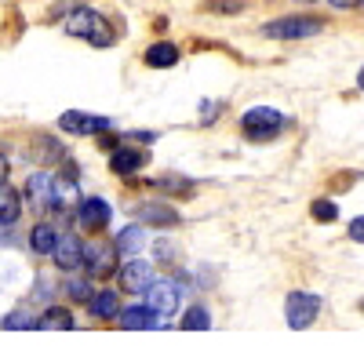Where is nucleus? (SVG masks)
Returning <instances> with one entry per match:
<instances>
[{
  "instance_id": "22",
  "label": "nucleus",
  "mask_w": 364,
  "mask_h": 353,
  "mask_svg": "<svg viewBox=\"0 0 364 353\" xmlns=\"http://www.w3.org/2000/svg\"><path fill=\"white\" fill-rule=\"evenodd\" d=\"M41 328L44 332H70L73 328V313L66 306H48L41 313Z\"/></svg>"
},
{
  "instance_id": "19",
  "label": "nucleus",
  "mask_w": 364,
  "mask_h": 353,
  "mask_svg": "<svg viewBox=\"0 0 364 353\" xmlns=\"http://www.w3.org/2000/svg\"><path fill=\"white\" fill-rule=\"evenodd\" d=\"M18 215H22V197L8 183H0V226H15Z\"/></svg>"
},
{
  "instance_id": "24",
  "label": "nucleus",
  "mask_w": 364,
  "mask_h": 353,
  "mask_svg": "<svg viewBox=\"0 0 364 353\" xmlns=\"http://www.w3.org/2000/svg\"><path fill=\"white\" fill-rule=\"evenodd\" d=\"M8 332H18V328H41V317L37 313H29V310H15V313H8L4 320H0Z\"/></svg>"
},
{
  "instance_id": "9",
  "label": "nucleus",
  "mask_w": 364,
  "mask_h": 353,
  "mask_svg": "<svg viewBox=\"0 0 364 353\" xmlns=\"http://www.w3.org/2000/svg\"><path fill=\"white\" fill-rule=\"evenodd\" d=\"M51 262H55L63 273L80 270V266H84V241L77 237V233H63V237H58V244H55V251H51Z\"/></svg>"
},
{
  "instance_id": "8",
  "label": "nucleus",
  "mask_w": 364,
  "mask_h": 353,
  "mask_svg": "<svg viewBox=\"0 0 364 353\" xmlns=\"http://www.w3.org/2000/svg\"><path fill=\"white\" fill-rule=\"evenodd\" d=\"M58 128H63L66 135H102L113 128L109 116H91V113H80V109H66L63 116H58Z\"/></svg>"
},
{
  "instance_id": "33",
  "label": "nucleus",
  "mask_w": 364,
  "mask_h": 353,
  "mask_svg": "<svg viewBox=\"0 0 364 353\" xmlns=\"http://www.w3.org/2000/svg\"><path fill=\"white\" fill-rule=\"evenodd\" d=\"M357 87H360V92H364V66L357 70Z\"/></svg>"
},
{
  "instance_id": "18",
  "label": "nucleus",
  "mask_w": 364,
  "mask_h": 353,
  "mask_svg": "<svg viewBox=\"0 0 364 353\" xmlns=\"http://www.w3.org/2000/svg\"><path fill=\"white\" fill-rule=\"evenodd\" d=\"M117 251L120 255H139L142 248H146V229H142V222H135V226H124L117 233Z\"/></svg>"
},
{
  "instance_id": "31",
  "label": "nucleus",
  "mask_w": 364,
  "mask_h": 353,
  "mask_svg": "<svg viewBox=\"0 0 364 353\" xmlns=\"http://www.w3.org/2000/svg\"><path fill=\"white\" fill-rule=\"evenodd\" d=\"M8 171H11V168H8V157L0 153V183H8Z\"/></svg>"
},
{
  "instance_id": "4",
  "label": "nucleus",
  "mask_w": 364,
  "mask_h": 353,
  "mask_svg": "<svg viewBox=\"0 0 364 353\" xmlns=\"http://www.w3.org/2000/svg\"><path fill=\"white\" fill-rule=\"evenodd\" d=\"M117 259H120L117 244H106V241L84 244V270H87L91 281H106V277H113V273L120 270V266H117Z\"/></svg>"
},
{
  "instance_id": "11",
  "label": "nucleus",
  "mask_w": 364,
  "mask_h": 353,
  "mask_svg": "<svg viewBox=\"0 0 364 353\" xmlns=\"http://www.w3.org/2000/svg\"><path fill=\"white\" fill-rule=\"evenodd\" d=\"M26 200L33 204V212L51 208V200H55V179H51L48 171H33L26 179Z\"/></svg>"
},
{
  "instance_id": "15",
  "label": "nucleus",
  "mask_w": 364,
  "mask_h": 353,
  "mask_svg": "<svg viewBox=\"0 0 364 353\" xmlns=\"http://www.w3.org/2000/svg\"><path fill=\"white\" fill-rule=\"evenodd\" d=\"M87 313L95 317V320H113V317H120V295H117V291H109V288L95 291V295H91V303H87Z\"/></svg>"
},
{
  "instance_id": "7",
  "label": "nucleus",
  "mask_w": 364,
  "mask_h": 353,
  "mask_svg": "<svg viewBox=\"0 0 364 353\" xmlns=\"http://www.w3.org/2000/svg\"><path fill=\"white\" fill-rule=\"evenodd\" d=\"M178 303H182V284L178 281H154V288L146 291V306L154 310V313H161V317H171L175 310H178Z\"/></svg>"
},
{
  "instance_id": "29",
  "label": "nucleus",
  "mask_w": 364,
  "mask_h": 353,
  "mask_svg": "<svg viewBox=\"0 0 364 353\" xmlns=\"http://www.w3.org/2000/svg\"><path fill=\"white\" fill-rule=\"evenodd\" d=\"M124 139H135V142L149 146V142H157V131H132V135H124Z\"/></svg>"
},
{
  "instance_id": "6",
  "label": "nucleus",
  "mask_w": 364,
  "mask_h": 353,
  "mask_svg": "<svg viewBox=\"0 0 364 353\" xmlns=\"http://www.w3.org/2000/svg\"><path fill=\"white\" fill-rule=\"evenodd\" d=\"M117 281L124 291H132V295H146L157 281V270H154V262H146V259H128L124 266L117 270Z\"/></svg>"
},
{
  "instance_id": "17",
  "label": "nucleus",
  "mask_w": 364,
  "mask_h": 353,
  "mask_svg": "<svg viewBox=\"0 0 364 353\" xmlns=\"http://www.w3.org/2000/svg\"><path fill=\"white\" fill-rule=\"evenodd\" d=\"M58 237H63V233H55V226L37 222L33 229H29V248H33V255H51L55 244H58Z\"/></svg>"
},
{
  "instance_id": "13",
  "label": "nucleus",
  "mask_w": 364,
  "mask_h": 353,
  "mask_svg": "<svg viewBox=\"0 0 364 353\" xmlns=\"http://www.w3.org/2000/svg\"><path fill=\"white\" fill-rule=\"evenodd\" d=\"M139 222H142V226H161V229H171V226H178V212L171 208V204L149 200V204H139Z\"/></svg>"
},
{
  "instance_id": "27",
  "label": "nucleus",
  "mask_w": 364,
  "mask_h": 353,
  "mask_svg": "<svg viewBox=\"0 0 364 353\" xmlns=\"http://www.w3.org/2000/svg\"><path fill=\"white\" fill-rule=\"evenodd\" d=\"M350 241H357V244H364V215H357V219L350 222Z\"/></svg>"
},
{
  "instance_id": "30",
  "label": "nucleus",
  "mask_w": 364,
  "mask_h": 353,
  "mask_svg": "<svg viewBox=\"0 0 364 353\" xmlns=\"http://www.w3.org/2000/svg\"><path fill=\"white\" fill-rule=\"evenodd\" d=\"M157 259H161V262H168V259H171V244H168V241H161V244H157Z\"/></svg>"
},
{
  "instance_id": "12",
  "label": "nucleus",
  "mask_w": 364,
  "mask_h": 353,
  "mask_svg": "<svg viewBox=\"0 0 364 353\" xmlns=\"http://www.w3.org/2000/svg\"><path fill=\"white\" fill-rule=\"evenodd\" d=\"M117 320H120V328H124V332H154L161 325V313H154L146 303H135L128 310H120Z\"/></svg>"
},
{
  "instance_id": "5",
  "label": "nucleus",
  "mask_w": 364,
  "mask_h": 353,
  "mask_svg": "<svg viewBox=\"0 0 364 353\" xmlns=\"http://www.w3.org/2000/svg\"><path fill=\"white\" fill-rule=\"evenodd\" d=\"M321 313V299L314 295V291H291L288 303H284V320H288V328L302 332V328H310L314 320Z\"/></svg>"
},
{
  "instance_id": "25",
  "label": "nucleus",
  "mask_w": 364,
  "mask_h": 353,
  "mask_svg": "<svg viewBox=\"0 0 364 353\" xmlns=\"http://www.w3.org/2000/svg\"><path fill=\"white\" fill-rule=\"evenodd\" d=\"M149 186H157L164 193H178V197H190L193 193V183L190 179H178V175H164V179H154Z\"/></svg>"
},
{
  "instance_id": "3",
  "label": "nucleus",
  "mask_w": 364,
  "mask_h": 353,
  "mask_svg": "<svg viewBox=\"0 0 364 353\" xmlns=\"http://www.w3.org/2000/svg\"><path fill=\"white\" fill-rule=\"evenodd\" d=\"M324 29V22L317 15H284V18H273L262 26V37H273V40H306V37H317Z\"/></svg>"
},
{
  "instance_id": "14",
  "label": "nucleus",
  "mask_w": 364,
  "mask_h": 353,
  "mask_svg": "<svg viewBox=\"0 0 364 353\" xmlns=\"http://www.w3.org/2000/svg\"><path fill=\"white\" fill-rule=\"evenodd\" d=\"M139 168H146V153L135 146H117L109 153V171L113 175H135Z\"/></svg>"
},
{
  "instance_id": "21",
  "label": "nucleus",
  "mask_w": 364,
  "mask_h": 353,
  "mask_svg": "<svg viewBox=\"0 0 364 353\" xmlns=\"http://www.w3.org/2000/svg\"><path fill=\"white\" fill-rule=\"evenodd\" d=\"M77 200H84L77 193V179L70 175V179H55V200H51V208L55 212H63V208H73Z\"/></svg>"
},
{
  "instance_id": "23",
  "label": "nucleus",
  "mask_w": 364,
  "mask_h": 353,
  "mask_svg": "<svg viewBox=\"0 0 364 353\" xmlns=\"http://www.w3.org/2000/svg\"><path fill=\"white\" fill-rule=\"evenodd\" d=\"M66 295L73 299V303H91V295H95V284H91V277H70L66 281Z\"/></svg>"
},
{
  "instance_id": "26",
  "label": "nucleus",
  "mask_w": 364,
  "mask_h": 353,
  "mask_svg": "<svg viewBox=\"0 0 364 353\" xmlns=\"http://www.w3.org/2000/svg\"><path fill=\"white\" fill-rule=\"evenodd\" d=\"M310 215H314L317 222H336V219H339V208H336V200H324V197H321V200L310 204Z\"/></svg>"
},
{
  "instance_id": "28",
  "label": "nucleus",
  "mask_w": 364,
  "mask_h": 353,
  "mask_svg": "<svg viewBox=\"0 0 364 353\" xmlns=\"http://www.w3.org/2000/svg\"><path fill=\"white\" fill-rule=\"evenodd\" d=\"M219 116V102H204L200 106V121H215Z\"/></svg>"
},
{
  "instance_id": "32",
  "label": "nucleus",
  "mask_w": 364,
  "mask_h": 353,
  "mask_svg": "<svg viewBox=\"0 0 364 353\" xmlns=\"http://www.w3.org/2000/svg\"><path fill=\"white\" fill-rule=\"evenodd\" d=\"M328 4H331V8H343V11H346V8H353V4H357V0H328Z\"/></svg>"
},
{
  "instance_id": "20",
  "label": "nucleus",
  "mask_w": 364,
  "mask_h": 353,
  "mask_svg": "<svg viewBox=\"0 0 364 353\" xmlns=\"http://www.w3.org/2000/svg\"><path fill=\"white\" fill-rule=\"evenodd\" d=\"M211 328V310L204 303H193L178 320V332H208Z\"/></svg>"
},
{
  "instance_id": "16",
  "label": "nucleus",
  "mask_w": 364,
  "mask_h": 353,
  "mask_svg": "<svg viewBox=\"0 0 364 353\" xmlns=\"http://www.w3.org/2000/svg\"><path fill=\"white\" fill-rule=\"evenodd\" d=\"M142 58H146V66H154V70H171V66L178 63V48L168 44V40H157V44L146 48Z\"/></svg>"
},
{
  "instance_id": "2",
  "label": "nucleus",
  "mask_w": 364,
  "mask_h": 353,
  "mask_svg": "<svg viewBox=\"0 0 364 353\" xmlns=\"http://www.w3.org/2000/svg\"><path fill=\"white\" fill-rule=\"evenodd\" d=\"M284 128H288L284 113L273 109V106H252L245 116H240V131H245L252 142H269V139H277Z\"/></svg>"
},
{
  "instance_id": "10",
  "label": "nucleus",
  "mask_w": 364,
  "mask_h": 353,
  "mask_svg": "<svg viewBox=\"0 0 364 353\" xmlns=\"http://www.w3.org/2000/svg\"><path fill=\"white\" fill-rule=\"evenodd\" d=\"M77 219H80V226L87 233H102L109 226V219H113V208H109L102 197H84L77 204Z\"/></svg>"
},
{
  "instance_id": "34",
  "label": "nucleus",
  "mask_w": 364,
  "mask_h": 353,
  "mask_svg": "<svg viewBox=\"0 0 364 353\" xmlns=\"http://www.w3.org/2000/svg\"><path fill=\"white\" fill-rule=\"evenodd\" d=\"M295 4H314V0H295Z\"/></svg>"
},
{
  "instance_id": "1",
  "label": "nucleus",
  "mask_w": 364,
  "mask_h": 353,
  "mask_svg": "<svg viewBox=\"0 0 364 353\" xmlns=\"http://www.w3.org/2000/svg\"><path fill=\"white\" fill-rule=\"evenodd\" d=\"M66 33L70 37H80V40H87V44H95V48H109L117 37H113V29H109V22L95 11V8H73V11H66Z\"/></svg>"
}]
</instances>
